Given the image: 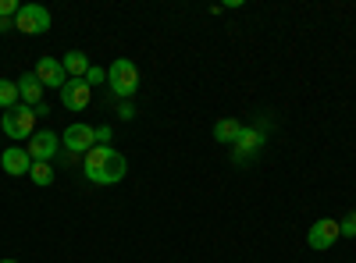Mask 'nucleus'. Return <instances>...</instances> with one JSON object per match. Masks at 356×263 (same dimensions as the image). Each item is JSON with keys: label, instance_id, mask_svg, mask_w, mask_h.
I'll list each match as a JSON object with an SVG mask.
<instances>
[{"label": "nucleus", "instance_id": "obj_1", "mask_svg": "<svg viewBox=\"0 0 356 263\" xmlns=\"http://www.w3.org/2000/svg\"><path fill=\"white\" fill-rule=\"evenodd\" d=\"M129 174V160L114 150V146L100 142L86 153V178L93 185H118Z\"/></svg>", "mask_w": 356, "mask_h": 263}, {"label": "nucleus", "instance_id": "obj_2", "mask_svg": "<svg viewBox=\"0 0 356 263\" xmlns=\"http://www.w3.org/2000/svg\"><path fill=\"white\" fill-rule=\"evenodd\" d=\"M107 85H111V93L122 96V100L136 96V90H139V68L129 61V57H118V61L107 68Z\"/></svg>", "mask_w": 356, "mask_h": 263}, {"label": "nucleus", "instance_id": "obj_3", "mask_svg": "<svg viewBox=\"0 0 356 263\" xmlns=\"http://www.w3.org/2000/svg\"><path fill=\"white\" fill-rule=\"evenodd\" d=\"M0 128H4V135L15 139V142L33 139V132H36V110H33V107H25V103H18V107L4 110V118H0Z\"/></svg>", "mask_w": 356, "mask_h": 263}, {"label": "nucleus", "instance_id": "obj_4", "mask_svg": "<svg viewBox=\"0 0 356 263\" xmlns=\"http://www.w3.org/2000/svg\"><path fill=\"white\" fill-rule=\"evenodd\" d=\"M15 28L25 36H43L50 28V11L40 4H22V11L15 15Z\"/></svg>", "mask_w": 356, "mask_h": 263}, {"label": "nucleus", "instance_id": "obj_5", "mask_svg": "<svg viewBox=\"0 0 356 263\" xmlns=\"http://www.w3.org/2000/svg\"><path fill=\"white\" fill-rule=\"evenodd\" d=\"M339 239H342V231H339V221H332V217H321V221H314V228L307 231V246H310L314 253L332 249Z\"/></svg>", "mask_w": 356, "mask_h": 263}, {"label": "nucleus", "instance_id": "obj_6", "mask_svg": "<svg viewBox=\"0 0 356 263\" xmlns=\"http://www.w3.org/2000/svg\"><path fill=\"white\" fill-rule=\"evenodd\" d=\"M57 150H61V139H57L54 132H33V139H29V146H25V153L33 157V164H50L54 157H57Z\"/></svg>", "mask_w": 356, "mask_h": 263}, {"label": "nucleus", "instance_id": "obj_7", "mask_svg": "<svg viewBox=\"0 0 356 263\" xmlns=\"http://www.w3.org/2000/svg\"><path fill=\"white\" fill-rule=\"evenodd\" d=\"M97 139H100V135H97V128H93V125L75 121V125H68V128H65V150H68V153H89L93 146H100Z\"/></svg>", "mask_w": 356, "mask_h": 263}, {"label": "nucleus", "instance_id": "obj_8", "mask_svg": "<svg viewBox=\"0 0 356 263\" xmlns=\"http://www.w3.org/2000/svg\"><path fill=\"white\" fill-rule=\"evenodd\" d=\"M89 100H93V85H89L86 78H68L65 82V90H61V103L68 107V110H86L89 107Z\"/></svg>", "mask_w": 356, "mask_h": 263}, {"label": "nucleus", "instance_id": "obj_9", "mask_svg": "<svg viewBox=\"0 0 356 263\" xmlns=\"http://www.w3.org/2000/svg\"><path fill=\"white\" fill-rule=\"evenodd\" d=\"M36 78L43 82V90H65V82H68L65 65L57 61V57H40L36 61Z\"/></svg>", "mask_w": 356, "mask_h": 263}, {"label": "nucleus", "instance_id": "obj_10", "mask_svg": "<svg viewBox=\"0 0 356 263\" xmlns=\"http://www.w3.org/2000/svg\"><path fill=\"white\" fill-rule=\"evenodd\" d=\"M0 167H4L11 178H18V174H29V167H33V157L25 153V146H8L4 157H0Z\"/></svg>", "mask_w": 356, "mask_h": 263}, {"label": "nucleus", "instance_id": "obj_11", "mask_svg": "<svg viewBox=\"0 0 356 263\" xmlns=\"http://www.w3.org/2000/svg\"><path fill=\"white\" fill-rule=\"evenodd\" d=\"M18 96H22L25 107H40L43 103V82L36 78V71H29V75L18 78Z\"/></svg>", "mask_w": 356, "mask_h": 263}, {"label": "nucleus", "instance_id": "obj_12", "mask_svg": "<svg viewBox=\"0 0 356 263\" xmlns=\"http://www.w3.org/2000/svg\"><path fill=\"white\" fill-rule=\"evenodd\" d=\"M264 146V132L260 128H246L243 125V132H239V139H235V160H246L250 153H257Z\"/></svg>", "mask_w": 356, "mask_h": 263}, {"label": "nucleus", "instance_id": "obj_13", "mask_svg": "<svg viewBox=\"0 0 356 263\" xmlns=\"http://www.w3.org/2000/svg\"><path fill=\"white\" fill-rule=\"evenodd\" d=\"M61 65H65V75H68V78H86V71H89V57H86L82 50H68Z\"/></svg>", "mask_w": 356, "mask_h": 263}, {"label": "nucleus", "instance_id": "obj_14", "mask_svg": "<svg viewBox=\"0 0 356 263\" xmlns=\"http://www.w3.org/2000/svg\"><path fill=\"white\" fill-rule=\"evenodd\" d=\"M239 132H243V121H235V118H221V121H214V139L225 142V146H235Z\"/></svg>", "mask_w": 356, "mask_h": 263}, {"label": "nucleus", "instance_id": "obj_15", "mask_svg": "<svg viewBox=\"0 0 356 263\" xmlns=\"http://www.w3.org/2000/svg\"><path fill=\"white\" fill-rule=\"evenodd\" d=\"M22 96H18V82H8V78H0V110H11L18 107Z\"/></svg>", "mask_w": 356, "mask_h": 263}, {"label": "nucleus", "instance_id": "obj_16", "mask_svg": "<svg viewBox=\"0 0 356 263\" xmlns=\"http://www.w3.org/2000/svg\"><path fill=\"white\" fill-rule=\"evenodd\" d=\"M29 178H33V185H40V189H50L57 174H54L50 164H33V167H29Z\"/></svg>", "mask_w": 356, "mask_h": 263}, {"label": "nucleus", "instance_id": "obj_17", "mask_svg": "<svg viewBox=\"0 0 356 263\" xmlns=\"http://www.w3.org/2000/svg\"><path fill=\"white\" fill-rule=\"evenodd\" d=\"M339 231H342V239H356V210H349V214L339 221Z\"/></svg>", "mask_w": 356, "mask_h": 263}, {"label": "nucleus", "instance_id": "obj_18", "mask_svg": "<svg viewBox=\"0 0 356 263\" xmlns=\"http://www.w3.org/2000/svg\"><path fill=\"white\" fill-rule=\"evenodd\" d=\"M22 11V4L18 0H0V18H11L15 22V15Z\"/></svg>", "mask_w": 356, "mask_h": 263}, {"label": "nucleus", "instance_id": "obj_19", "mask_svg": "<svg viewBox=\"0 0 356 263\" xmlns=\"http://www.w3.org/2000/svg\"><path fill=\"white\" fill-rule=\"evenodd\" d=\"M86 82H89V85H100V82H107V71H104V68H97V65H89Z\"/></svg>", "mask_w": 356, "mask_h": 263}, {"label": "nucleus", "instance_id": "obj_20", "mask_svg": "<svg viewBox=\"0 0 356 263\" xmlns=\"http://www.w3.org/2000/svg\"><path fill=\"white\" fill-rule=\"evenodd\" d=\"M118 114H122V121H132L136 118V107L132 103H122V107H118Z\"/></svg>", "mask_w": 356, "mask_h": 263}, {"label": "nucleus", "instance_id": "obj_21", "mask_svg": "<svg viewBox=\"0 0 356 263\" xmlns=\"http://www.w3.org/2000/svg\"><path fill=\"white\" fill-rule=\"evenodd\" d=\"M8 28H15V22L11 18H0V33H8Z\"/></svg>", "mask_w": 356, "mask_h": 263}, {"label": "nucleus", "instance_id": "obj_22", "mask_svg": "<svg viewBox=\"0 0 356 263\" xmlns=\"http://www.w3.org/2000/svg\"><path fill=\"white\" fill-rule=\"evenodd\" d=\"M0 263H18V260H0Z\"/></svg>", "mask_w": 356, "mask_h": 263}]
</instances>
